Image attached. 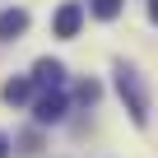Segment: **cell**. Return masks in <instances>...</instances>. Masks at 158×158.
Segmentation results:
<instances>
[{
    "label": "cell",
    "mask_w": 158,
    "mask_h": 158,
    "mask_svg": "<svg viewBox=\"0 0 158 158\" xmlns=\"http://www.w3.org/2000/svg\"><path fill=\"white\" fill-rule=\"evenodd\" d=\"M116 93H121V102H126L130 121H135V126H144V121H149V93H144V79H139L130 65H116Z\"/></svg>",
    "instance_id": "cell-1"
},
{
    "label": "cell",
    "mask_w": 158,
    "mask_h": 158,
    "mask_svg": "<svg viewBox=\"0 0 158 158\" xmlns=\"http://www.w3.org/2000/svg\"><path fill=\"white\" fill-rule=\"evenodd\" d=\"M65 112H70V102H65V93H60V89H47V93L33 102V121H37V126H56Z\"/></svg>",
    "instance_id": "cell-2"
},
{
    "label": "cell",
    "mask_w": 158,
    "mask_h": 158,
    "mask_svg": "<svg viewBox=\"0 0 158 158\" xmlns=\"http://www.w3.org/2000/svg\"><path fill=\"white\" fill-rule=\"evenodd\" d=\"M79 23H84V5L65 0V5L56 10V19H51V33H56V37H74V33H79Z\"/></svg>",
    "instance_id": "cell-3"
},
{
    "label": "cell",
    "mask_w": 158,
    "mask_h": 158,
    "mask_svg": "<svg viewBox=\"0 0 158 158\" xmlns=\"http://www.w3.org/2000/svg\"><path fill=\"white\" fill-rule=\"evenodd\" d=\"M60 79H65V65H60V60L42 56V60L33 65V84H42V89H60Z\"/></svg>",
    "instance_id": "cell-4"
},
{
    "label": "cell",
    "mask_w": 158,
    "mask_h": 158,
    "mask_svg": "<svg viewBox=\"0 0 158 158\" xmlns=\"http://www.w3.org/2000/svg\"><path fill=\"white\" fill-rule=\"evenodd\" d=\"M28 33V10H5L0 14V42H14Z\"/></svg>",
    "instance_id": "cell-5"
},
{
    "label": "cell",
    "mask_w": 158,
    "mask_h": 158,
    "mask_svg": "<svg viewBox=\"0 0 158 158\" xmlns=\"http://www.w3.org/2000/svg\"><path fill=\"white\" fill-rule=\"evenodd\" d=\"M0 98H5L10 107L28 102V98H33V79H5V89H0Z\"/></svg>",
    "instance_id": "cell-6"
},
{
    "label": "cell",
    "mask_w": 158,
    "mask_h": 158,
    "mask_svg": "<svg viewBox=\"0 0 158 158\" xmlns=\"http://www.w3.org/2000/svg\"><path fill=\"white\" fill-rule=\"evenodd\" d=\"M89 10H93L98 19H116V14H121V0H93Z\"/></svg>",
    "instance_id": "cell-7"
},
{
    "label": "cell",
    "mask_w": 158,
    "mask_h": 158,
    "mask_svg": "<svg viewBox=\"0 0 158 158\" xmlns=\"http://www.w3.org/2000/svg\"><path fill=\"white\" fill-rule=\"evenodd\" d=\"M98 93H102V89L93 84V79H84V84H79V102H98Z\"/></svg>",
    "instance_id": "cell-8"
},
{
    "label": "cell",
    "mask_w": 158,
    "mask_h": 158,
    "mask_svg": "<svg viewBox=\"0 0 158 158\" xmlns=\"http://www.w3.org/2000/svg\"><path fill=\"white\" fill-rule=\"evenodd\" d=\"M37 149H42L37 135H23V139H19V153H37Z\"/></svg>",
    "instance_id": "cell-9"
},
{
    "label": "cell",
    "mask_w": 158,
    "mask_h": 158,
    "mask_svg": "<svg viewBox=\"0 0 158 158\" xmlns=\"http://www.w3.org/2000/svg\"><path fill=\"white\" fill-rule=\"evenodd\" d=\"M0 158H10V139L5 135H0Z\"/></svg>",
    "instance_id": "cell-10"
},
{
    "label": "cell",
    "mask_w": 158,
    "mask_h": 158,
    "mask_svg": "<svg viewBox=\"0 0 158 158\" xmlns=\"http://www.w3.org/2000/svg\"><path fill=\"white\" fill-rule=\"evenodd\" d=\"M149 19H153V23H158V0H149Z\"/></svg>",
    "instance_id": "cell-11"
}]
</instances>
